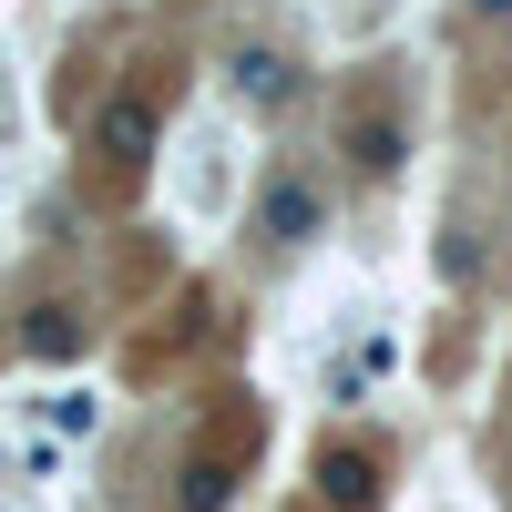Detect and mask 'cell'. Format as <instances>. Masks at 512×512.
Listing matches in <instances>:
<instances>
[{
  "mask_svg": "<svg viewBox=\"0 0 512 512\" xmlns=\"http://www.w3.org/2000/svg\"><path fill=\"white\" fill-rule=\"evenodd\" d=\"M318 492H328L338 512H369V502H379V482H369L359 451H328V461H318Z\"/></svg>",
  "mask_w": 512,
  "mask_h": 512,
  "instance_id": "obj_5",
  "label": "cell"
},
{
  "mask_svg": "<svg viewBox=\"0 0 512 512\" xmlns=\"http://www.w3.org/2000/svg\"><path fill=\"white\" fill-rule=\"evenodd\" d=\"M256 226H267L277 246H308V236H318V185H308V175H267V195H256Z\"/></svg>",
  "mask_w": 512,
  "mask_h": 512,
  "instance_id": "obj_1",
  "label": "cell"
},
{
  "mask_svg": "<svg viewBox=\"0 0 512 512\" xmlns=\"http://www.w3.org/2000/svg\"><path fill=\"white\" fill-rule=\"evenodd\" d=\"M349 154H359V175H400V154H410L400 113H359V123H349Z\"/></svg>",
  "mask_w": 512,
  "mask_h": 512,
  "instance_id": "obj_3",
  "label": "cell"
},
{
  "mask_svg": "<svg viewBox=\"0 0 512 512\" xmlns=\"http://www.w3.org/2000/svg\"><path fill=\"white\" fill-rule=\"evenodd\" d=\"M21 338H31V359H72L82 349V308H72V297H41Z\"/></svg>",
  "mask_w": 512,
  "mask_h": 512,
  "instance_id": "obj_4",
  "label": "cell"
},
{
  "mask_svg": "<svg viewBox=\"0 0 512 512\" xmlns=\"http://www.w3.org/2000/svg\"><path fill=\"white\" fill-rule=\"evenodd\" d=\"M287 82H297V72H287L277 52H236V93H246V103H287Z\"/></svg>",
  "mask_w": 512,
  "mask_h": 512,
  "instance_id": "obj_6",
  "label": "cell"
},
{
  "mask_svg": "<svg viewBox=\"0 0 512 512\" xmlns=\"http://www.w3.org/2000/svg\"><path fill=\"white\" fill-rule=\"evenodd\" d=\"M93 144H103L113 164H144V154H154V103H144V93H113V103L93 113Z\"/></svg>",
  "mask_w": 512,
  "mask_h": 512,
  "instance_id": "obj_2",
  "label": "cell"
},
{
  "mask_svg": "<svg viewBox=\"0 0 512 512\" xmlns=\"http://www.w3.org/2000/svg\"><path fill=\"white\" fill-rule=\"evenodd\" d=\"M226 492H236V472H226V461H195V472H185V492H175V512H226Z\"/></svg>",
  "mask_w": 512,
  "mask_h": 512,
  "instance_id": "obj_7",
  "label": "cell"
},
{
  "mask_svg": "<svg viewBox=\"0 0 512 512\" xmlns=\"http://www.w3.org/2000/svg\"><path fill=\"white\" fill-rule=\"evenodd\" d=\"M482 11H512V0H482Z\"/></svg>",
  "mask_w": 512,
  "mask_h": 512,
  "instance_id": "obj_8",
  "label": "cell"
}]
</instances>
